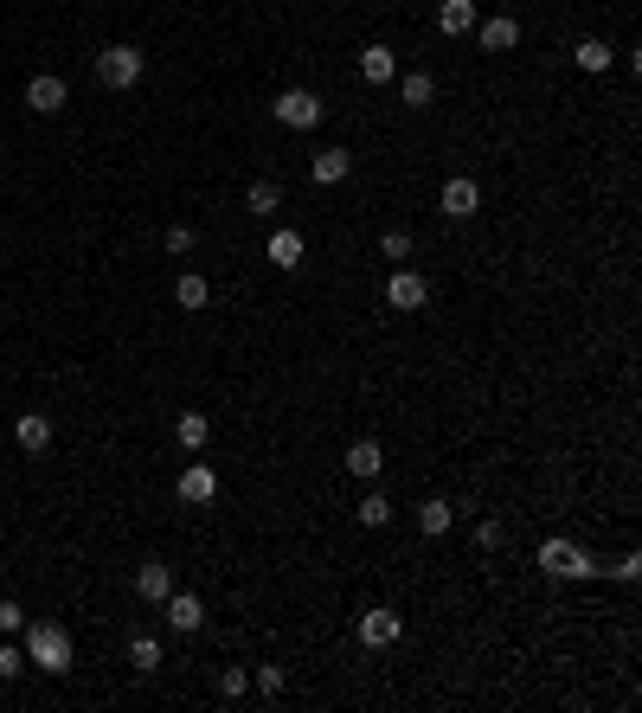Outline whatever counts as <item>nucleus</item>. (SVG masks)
<instances>
[{
  "label": "nucleus",
  "mask_w": 642,
  "mask_h": 713,
  "mask_svg": "<svg viewBox=\"0 0 642 713\" xmlns=\"http://www.w3.org/2000/svg\"><path fill=\"white\" fill-rule=\"evenodd\" d=\"M13 437H20V450H52V418L45 412H20V424H13Z\"/></svg>",
  "instance_id": "obj_17"
},
{
  "label": "nucleus",
  "mask_w": 642,
  "mask_h": 713,
  "mask_svg": "<svg viewBox=\"0 0 642 713\" xmlns=\"http://www.w3.org/2000/svg\"><path fill=\"white\" fill-rule=\"evenodd\" d=\"M476 39H482V52H514V45H521V20H514V13L476 20Z\"/></svg>",
  "instance_id": "obj_11"
},
{
  "label": "nucleus",
  "mask_w": 642,
  "mask_h": 713,
  "mask_svg": "<svg viewBox=\"0 0 642 713\" xmlns=\"http://www.w3.org/2000/svg\"><path fill=\"white\" fill-rule=\"evenodd\" d=\"M379 469H386V450H379L373 437H354V444H347V476H354V482H379Z\"/></svg>",
  "instance_id": "obj_13"
},
{
  "label": "nucleus",
  "mask_w": 642,
  "mask_h": 713,
  "mask_svg": "<svg viewBox=\"0 0 642 713\" xmlns=\"http://www.w3.org/2000/svg\"><path fill=\"white\" fill-rule=\"evenodd\" d=\"M283 206V187L277 180H251V193H244V212H257V219H270V212Z\"/></svg>",
  "instance_id": "obj_20"
},
{
  "label": "nucleus",
  "mask_w": 642,
  "mask_h": 713,
  "mask_svg": "<svg viewBox=\"0 0 642 713\" xmlns=\"http://www.w3.org/2000/svg\"><path fill=\"white\" fill-rule=\"evenodd\" d=\"M142 71H148L142 45H103V52H97V78L110 84V90H135V84H142Z\"/></svg>",
  "instance_id": "obj_2"
},
{
  "label": "nucleus",
  "mask_w": 642,
  "mask_h": 713,
  "mask_svg": "<svg viewBox=\"0 0 642 713\" xmlns=\"http://www.w3.org/2000/svg\"><path fill=\"white\" fill-rule=\"evenodd\" d=\"M174 495H180L187 508L219 502V476H212V463H187V469H180V482H174Z\"/></svg>",
  "instance_id": "obj_7"
},
{
  "label": "nucleus",
  "mask_w": 642,
  "mask_h": 713,
  "mask_svg": "<svg viewBox=\"0 0 642 713\" xmlns=\"http://www.w3.org/2000/svg\"><path fill=\"white\" fill-rule=\"evenodd\" d=\"M360 643L366 649H392V643H399V636H405V624H399V611H386V604H373V611H360Z\"/></svg>",
  "instance_id": "obj_6"
},
{
  "label": "nucleus",
  "mask_w": 642,
  "mask_h": 713,
  "mask_svg": "<svg viewBox=\"0 0 642 713\" xmlns=\"http://www.w3.org/2000/svg\"><path fill=\"white\" fill-rule=\"evenodd\" d=\"M65 78H58V71H33V78H26V110H39V116H58L65 110Z\"/></svg>",
  "instance_id": "obj_8"
},
{
  "label": "nucleus",
  "mask_w": 642,
  "mask_h": 713,
  "mask_svg": "<svg viewBox=\"0 0 642 713\" xmlns=\"http://www.w3.org/2000/svg\"><path fill=\"white\" fill-rule=\"evenodd\" d=\"M386 302H392L399 315H411V309H424V302H431V283H424L418 270L392 264V277H386Z\"/></svg>",
  "instance_id": "obj_4"
},
{
  "label": "nucleus",
  "mask_w": 642,
  "mask_h": 713,
  "mask_svg": "<svg viewBox=\"0 0 642 713\" xmlns=\"http://www.w3.org/2000/svg\"><path fill=\"white\" fill-rule=\"evenodd\" d=\"M129 662H135V669H161V643H155V636H135V643H129Z\"/></svg>",
  "instance_id": "obj_26"
},
{
  "label": "nucleus",
  "mask_w": 642,
  "mask_h": 713,
  "mask_svg": "<svg viewBox=\"0 0 642 713\" xmlns=\"http://www.w3.org/2000/svg\"><path fill=\"white\" fill-rule=\"evenodd\" d=\"M270 110H277L283 129H315V123H321V97H315V90H283Z\"/></svg>",
  "instance_id": "obj_5"
},
{
  "label": "nucleus",
  "mask_w": 642,
  "mask_h": 713,
  "mask_svg": "<svg viewBox=\"0 0 642 713\" xmlns=\"http://www.w3.org/2000/svg\"><path fill=\"white\" fill-rule=\"evenodd\" d=\"M174 437L193 450V457H200V450L212 444V418H206V412H180V418H174Z\"/></svg>",
  "instance_id": "obj_19"
},
{
  "label": "nucleus",
  "mask_w": 642,
  "mask_h": 713,
  "mask_svg": "<svg viewBox=\"0 0 642 713\" xmlns=\"http://www.w3.org/2000/svg\"><path fill=\"white\" fill-rule=\"evenodd\" d=\"M174 302H180V309H206V302H212V283L200 277V270H187V277L174 283Z\"/></svg>",
  "instance_id": "obj_21"
},
{
  "label": "nucleus",
  "mask_w": 642,
  "mask_h": 713,
  "mask_svg": "<svg viewBox=\"0 0 642 713\" xmlns=\"http://www.w3.org/2000/svg\"><path fill=\"white\" fill-rule=\"evenodd\" d=\"M572 58H578V71H610V45L604 39H578Z\"/></svg>",
  "instance_id": "obj_23"
},
{
  "label": "nucleus",
  "mask_w": 642,
  "mask_h": 713,
  "mask_svg": "<svg viewBox=\"0 0 642 713\" xmlns=\"http://www.w3.org/2000/svg\"><path fill=\"white\" fill-rule=\"evenodd\" d=\"M167 251L187 257V251H193V225H167Z\"/></svg>",
  "instance_id": "obj_31"
},
{
  "label": "nucleus",
  "mask_w": 642,
  "mask_h": 713,
  "mask_svg": "<svg viewBox=\"0 0 642 713\" xmlns=\"http://www.w3.org/2000/svg\"><path fill=\"white\" fill-rule=\"evenodd\" d=\"M270 264H277V270H296V264H302V232H270Z\"/></svg>",
  "instance_id": "obj_22"
},
{
  "label": "nucleus",
  "mask_w": 642,
  "mask_h": 713,
  "mask_svg": "<svg viewBox=\"0 0 642 713\" xmlns=\"http://www.w3.org/2000/svg\"><path fill=\"white\" fill-rule=\"evenodd\" d=\"M418 527H424V534H450V502H443V495H431V502L418 508Z\"/></svg>",
  "instance_id": "obj_24"
},
{
  "label": "nucleus",
  "mask_w": 642,
  "mask_h": 713,
  "mask_svg": "<svg viewBox=\"0 0 642 713\" xmlns=\"http://www.w3.org/2000/svg\"><path fill=\"white\" fill-rule=\"evenodd\" d=\"M244 688H251V669H225V675H219V694H225V701H244Z\"/></svg>",
  "instance_id": "obj_28"
},
{
  "label": "nucleus",
  "mask_w": 642,
  "mask_h": 713,
  "mask_svg": "<svg viewBox=\"0 0 642 713\" xmlns=\"http://www.w3.org/2000/svg\"><path fill=\"white\" fill-rule=\"evenodd\" d=\"M540 566H546V579H591L598 559H591L578 540H546L540 546Z\"/></svg>",
  "instance_id": "obj_3"
},
{
  "label": "nucleus",
  "mask_w": 642,
  "mask_h": 713,
  "mask_svg": "<svg viewBox=\"0 0 642 713\" xmlns=\"http://www.w3.org/2000/svg\"><path fill=\"white\" fill-rule=\"evenodd\" d=\"M482 212V187L469 174H450L443 180V219H476Z\"/></svg>",
  "instance_id": "obj_9"
},
{
  "label": "nucleus",
  "mask_w": 642,
  "mask_h": 713,
  "mask_svg": "<svg viewBox=\"0 0 642 713\" xmlns=\"http://www.w3.org/2000/svg\"><path fill=\"white\" fill-rule=\"evenodd\" d=\"M251 681H257V694H270V701H277V694H283V669H257Z\"/></svg>",
  "instance_id": "obj_32"
},
{
  "label": "nucleus",
  "mask_w": 642,
  "mask_h": 713,
  "mask_svg": "<svg viewBox=\"0 0 642 713\" xmlns=\"http://www.w3.org/2000/svg\"><path fill=\"white\" fill-rule=\"evenodd\" d=\"M309 174L321 180V187H341V180L354 174V155H347V148H321V155L309 161Z\"/></svg>",
  "instance_id": "obj_15"
},
{
  "label": "nucleus",
  "mask_w": 642,
  "mask_h": 713,
  "mask_svg": "<svg viewBox=\"0 0 642 713\" xmlns=\"http://www.w3.org/2000/svg\"><path fill=\"white\" fill-rule=\"evenodd\" d=\"M161 611H167V630H180V636H193V630L206 624V604L193 598V591H167Z\"/></svg>",
  "instance_id": "obj_10"
},
{
  "label": "nucleus",
  "mask_w": 642,
  "mask_h": 713,
  "mask_svg": "<svg viewBox=\"0 0 642 713\" xmlns=\"http://www.w3.org/2000/svg\"><path fill=\"white\" fill-rule=\"evenodd\" d=\"M476 20H482V13H476V0H443V7H437V33H443V39L476 33Z\"/></svg>",
  "instance_id": "obj_14"
},
{
  "label": "nucleus",
  "mask_w": 642,
  "mask_h": 713,
  "mask_svg": "<svg viewBox=\"0 0 642 713\" xmlns=\"http://www.w3.org/2000/svg\"><path fill=\"white\" fill-rule=\"evenodd\" d=\"M71 630L65 624H33L26 630V662H33L39 675H71Z\"/></svg>",
  "instance_id": "obj_1"
},
{
  "label": "nucleus",
  "mask_w": 642,
  "mask_h": 713,
  "mask_svg": "<svg viewBox=\"0 0 642 713\" xmlns=\"http://www.w3.org/2000/svg\"><path fill=\"white\" fill-rule=\"evenodd\" d=\"M167 591H174V566H161V559H142V566H135V598H142V604H161Z\"/></svg>",
  "instance_id": "obj_12"
},
{
  "label": "nucleus",
  "mask_w": 642,
  "mask_h": 713,
  "mask_svg": "<svg viewBox=\"0 0 642 713\" xmlns=\"http://www.w3.org/2000/svg\"><path fill=\"white\" fill-rule=\"evenodd\" d=\"M379 251H386L392 264H405V257H411V232H399V225H392V232L379 238Z\"/></svg>",
  "instance_id": "obj_27"
},
{
  "label": "nucleus",
  "mask_w": 642,
  "mask_h": 713,
  "mask_svg": "<svg viewBox=\"0 0 642 713\" xmlns=\"http://www.w3.org/2000/svg\"><path fill=\"white\" fill-rule=\"evenodd\" d=\"M360 78H366V84H392V78H399L392 45H366V52H360Z\"/></svg>",
  "instance_id": "obj_16"
},
{
  "label": "nucleus",
  "mask_w": 642,
  "mask_h": 713,
  "mask_svg": "<svg viewBox=\"0 0 642 713\" xmlns=\"http://www.w3.org/2000/svg\"><path fill=\"white\" fill-rule=\"evenodd\" d=\"M354 521H360V527H386V521H392V502L373 489V495H366V502L354 508Z\"/></svg>",
  "instance_id": "obj_25"
},
{
  "label": "nucleus",
  "mask_w": 642,
  "mask_h": 713,
  "mask_svg": "<svg viewBox=\"0 0 642 713\" xmlns=\"http://www.w3.org/2000/svg\"><path fill=\"white\" fill-rule=\"evenodd\" d=\"M13 630H26V611L13 598H0V636H13Z\"/></svg>",
  "instance_id": "obj_30"
},
{
  "label": "nucleus",
  "mask_w": 642,
  "mask_h": 713,
  "mask_svg": "<svg viewBox=\"0 0 642 713\" xmlns=\"http://www.w3.org/2000/svg\"><path fill=\"white\" fill-rule=\"evenodd\" d=\"M610 572H617V579H623V585H630V579H636V572H642V553H623V559H617V566H610Z\"/></svg>",
  "instance_id": "obj_33"
},
{
  "label": "nucleus",
  "mask_w": 642,
  "mask_h": 713,
  "mask_svg": "<svg viewBox=\"0 0 642 713\" xmlns=\"http://www.w3.org/2000/svg\"><path fill=\"white\" fill-rule=\"evenodd\" d=\"M13 675H26V649H0V681H13Z\"/></svg>",
  "instance_id": "obj_29"
},
{
  "label": "nucleus",
  "mask_w": 642,
  "mask_h": 713,
  "mask_svg": "<svg viewBox=\"0 0 642 713\" xmlns=\"http://www.w3.org/2000/svg\"><path fill=\"white\" fill-rule=\"evenodd\" d=\"M399 103H405V110H431V103H437V78H431V71H405Z\"/></svg>",
  "instance_id": "obj_18"
}]
</instances>
